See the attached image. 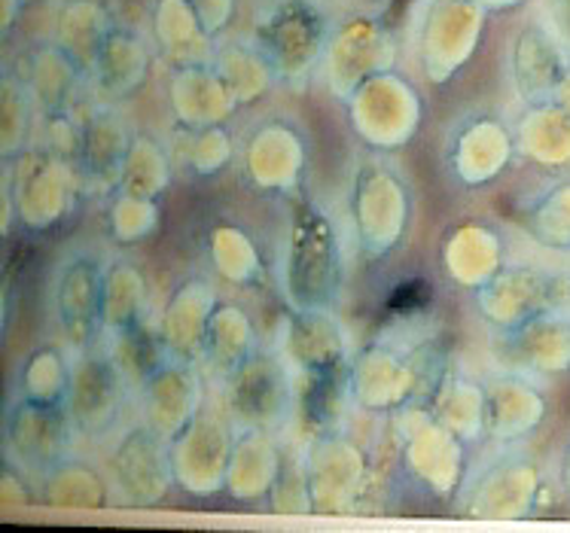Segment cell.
I'll return each mask as SVG.
<instances>
[{
	"mask_svg": "<svg viewBox=\"0 0 570 533\" xmlns=\"http://www.w3.org/2000/svg\"><path fill=\"white\" fill-rule=\"evenodd\" d=\"M445 375L443 351L431 336L391 326L351 359V406L363 415L396 417L428 406Z\"/></svg>",
	"mask_w": 570,
	"mask_h": 533,
	"instance_id": "obj_1",
	"label": "cell"
},
{
	"mask_svg": "<svg viewBox=\"0 0 570 533\" xmlns=\"http://www.w3.org/2000/svg\"><path fill=\"white\" fill-rule=\"evenodd\" d=\"M348 280V263L333 214L315 198H299L291 217L281 287L291 308L336 312Z\"/></svg>",
	"mask_w": 570,
	"mask_h": 533,
	"instance_id": "obj_2",
	"label": "cell"
},
{
	"mask_svg": "<svg viewBox=\"0 0 570 533\" xmlns=\"http://www.w3.org/2000/svg\"><path fill=\"white\" fill-rule=\"evenodd\" d=\"M412 186L382 156H370L351 177V229L363 259L382 263L406 241L412 223Z\"/></svg>",
	"mask_w": 570,
	"mask_h": 533,
	"instance_id": "obj_3",
	"label": "cell"
},
{
	"mask_svg": "<svg viewBox=\"0 0 570 533\" xmlns=\"http://www.w3.org/2000/svg\"><path fill=\"white\" fill-rule=\"evenodd\" d=\"M336 22L321 0H272L254 24V43L281 86H303L321 70Z\"/></svg>",
	"mask_w": 570,
	"mask_h": 533,
	"instance_id": "obj_4",
	"label": "cell"
},
{
	"mask_svg": "<svg viewBox=\"0 0 570 533\" xmlns=\"http://www.w3.org/2000/svg\"><path fill=\"white\" fill-rule=\"evenodd\" d=\"M3 220L10 217L28 233L56 229L77 201L73 165L52 150L28 147L16 159L3 162Z\"/></svg>",
	"mask_w": 570,
	"mask_h": 533,
	"instance_id": "obj_5",
	"label": "cell"
},
{
	"mask_svg": "<svg viewBox=\"0 0 570 533\" xmlns=\"http://www.w3.org/2000/svg\"><path fill=\"white\" fill-rule=\"evenodd\" d=\"M491 12L476 0H424L415 22V56L433 86L454 80L482 47Z\"/></svg>",
	"mask_w": 570,
	"mask_h": 533,
	"instance_id": "obj_6",
	"label": "cell"
},
{
	"mask_svg": "<svg viewBox=\"0 0 570 533\" xmlns=\"http://www.w3.org/2000/svg\"><path fill=\"white\" fill-rule=\"evenodd\" d=\"M348 126L363 147L375 152H396L419 135L424 122V98L419 86L400 70L375 73L354 89L348 101Z\"/></svg>",
	"mask_w": 570,
	"mask_h": 533,
	"instance_id": "obj_7",
	"label": "cell"
},
{
	"mask_svg": "<svg viewBox=\"0 0 570 533\" xmlns=\"http://www.w3.org/2000/svg\"><path fill=\"white\" fill-rule=\"evenodd\" d=\"M400 417V470L431 497H454L466 475V442L431 415V408H409Z\"/></svg>",
	"mask_w": 570,
	"mask_h": 533,
	"instance_id": "obj_8",
	"label": "cell"
},
{
	"mask_svg": "<svg viewBox=\"0 0 570 533\" xmlns=\"http://www.w3.org/2000/svg\"><path fill=\"white\" fill-rule=\"evenodd\" d=\"M396 59H400V47L394 31L379 16L361 12L336 22L321 73L333 98L345 105L357 86L373 80L375 73L394 70Z\"/></svg>",
	"mask_w": 570,
	"mask_h": 533,
	"instance_id": "obj_9",
	"label": "cell"
},
{
	"mask_svg": "<svg viewBox=\"0 0 570 533\" xmlns=\"http://www.w3.org/2000/svg\"><path fill=\"white\" fill-rule=\"evenodd\" d=\"M312 515H351L370 478V457L338 430L317 433L303 452Z\"/></svg>",
	"mask_w": 570,
	"mask_h": 533,
	"instance_id": "obj_10",
	"label": "cell"
},
{
	"mask_svg": "<svg viewBox=\"0 0 570 533\" xmlns=\"http://www.w3.org/2000/svg\"><path fill=\"white\" fill-rule=\"evenodd\" d=\"M291 369L284 354L259 348L226 378V415L233 417L235 430L256 427L275 433L287 424L296 403Z\"/></svg>",
	"mask_w": 570,
	"mask_h": 533,
	"instance_id": "obj_11",
	"label": "cell"
},
{
	"mask_svg": "<svg viewBox=\"0 0 570 533\" xmlns=\"http://www.w3.org/2000/svg\"><path fill=\"white\" fill-rule=\"evenodd\" d=\"M235 445V424L214 406H202L189 427L168 442L175 485L193 497H214L226 487L229 457Z\"/></svg>",
	"mask_w": 570,
	"mask_h": 533,
	"instance_id": "obj_12",
	"label": "cell"
},
{
	"mask_svg": "<svg viewBox=\"0 0 570 533\" xmlns=\"http://www.w3.org/2000/svg\"><path fill=\"white\" fill-rule=\"evenodd\" d=\"M105 266L95 254H70L52 278V317L70 351L98 345L105 333Z\"/></svg>",
	"mask_w": 570,
	"mask_h": 533,
	"instance_id": "obj_13",
	"label": "cell"
},
{
	"mask_svg": "<svg viewBox=\"0 0 570 533\" xmlns=\"http://www.w3.org/2000/svg\"><path fill=\"white\" fill-rule=\"evenodd\" d=\"M126 369L114 351L98 348V345L73 351V372H70L65 408H68L70 424L80 433L98 436L110 430V424L126 406Z\"/></svg>",
	"mask_w": 570,
	"mask_h": 533,
	"instance_id": "obj_14",
	"label": "cell"
},
{
	"mask_svg": "<svg viewBox=\"0 0 570 533\" xmlns=\"http://www.w3.org/2000/svg\"><path fill=\"white\" fill-rule=\"evenodd\" d=\"M281 354L303 375V382L348 372L354 359L348 329L333 308H291Z\"/></svg>",
	"mask_w": 570,
	"mask_h": 533,
	"instance_id": "obj_15",
	"label": "cell"
},
{
	"mask_svg": "<svg viewBox=\"0 0 570 533\" xmlns=\"http://www.w3.org/2000/svg\"><path fill=\"white\" fill-rule=\"evenodd\" d=\"M110 487L131 506H153L171 491L175 473L168 457V442L159 440L147 424L131 427L110 448L107 457Z\"/></svg>",
	"mask_w": 570,
	"mask_h": 533,
	"instance_id": "obj_16",
	"label": "cell"
},
{
	"mask_svg": "<svg viewBox=\"0 0 570 533\" xmlns=\"http://www.w3.org/2000/svg\"><path fill=\"white\" fill-rule=\"evenodd\" d=\"M202 406L205 391L196 363L163 357L140 378V415L159 440L171 442L180 436Z\"/></svg>",
	"mask_w": 570,
	"mask_h": 533,
	"instance_id": "obj_17",
	"label": "cell"
},
{
	"mask_svg": "<svg viewBox=\"0 0 570 533\" xmlns=\"http://www.w3.org/2000/svg\"><path fill=\"white\" fill-rule=\"evenodd\" d=\"M242 168L247 184L268 196H291L303 184L308 168V140L299 128L284 119H272L250 131Z\"/></svg>",
	"mask_w": 570,
	"mask_h": 533,
	"instance_id": "obj_18",
	"label": "cell"
},
{
	"mask_svg": "<svg viewBox=\"0 0 570 533\" xmlns=\"http://www.w3.org/2000/svg\"><path fill=\"white\" fill-rule=\"evenodd\" d=\"M515 156V135L498 117H470L458 122L445 147V171L454 184L482 189L507 171Z\"/></svg>",
	"mask_w": 570,
	"mask_h": 533,
	"instance_id": "obj_19",
	"label": "cell"
},
{
	"mask_svg": "<svg viewBox=\"0 0 570 533\" xmlns=\"http://www.w3.org/2000/svg\"><path fill=\"white\" fill-rule=\"evenodd\" d=\"M70 430L73 424H70L65 406H40V403H28V399L16 396L12 408L7 412L3 440H7L12 464L43 475L56 464H61L70 442Z\"/></svg>",
	"mask_w": 570,
	"mask_h": 533,
	"instance_id": "obj_20",
	"label": "cell"
},
{
	"mask_svg": "<svg viewBox=\"0 0 570 533\" xmlns=\"http://www.w3.org/2000/svg\"><path fill=\"white\" fill-rule=\"evenodd\" d=\"M568 47L543 24H524L510 47V80L524 107L556 101L568 77Z\"/></svg>",
	"mask_w": 570,
	"mask_h": 533,
	"instance_id": "obj_21",
	"label": "cell"
},
{
	"mask_svg": "<svg viewBox=\"0 0 570 533\" xmlns=\"http://www.w3.org/2000/svg\"><path fill=\"white\" fill-rule=\"evenodd\" d=\"M491 354L510 372H561L570 366V320L552 308L491 336Z\"/></svg>",
	"mask_w": 570,
	"mask_h": 533,
	"instance_id": "obj_22",
	"label": "cell"
},
{
	"mask_svg": "<svg viewBox=\"0 0 570 533\" xmlns=\"http://www.w3.org/2000/svg\"><path fill=\"white\" fill-rule=\"evenodd\" d=\"M479 317L494 329H512L556 305V278L540 268H501L494 278L473 293Z\"/></svg>",
	"mask_w": 570,
	"mask_h": 533,
	"instance_id": "obj_23",
	"label": "cell"
},
{
	"mask_svg": "<svg viewBox=\"0 0 570 533\" xmlns=\"http://www.w3.org/2000/svg\"><path fill=\"white\" fill-rule=\"evenodd\" d=\"M217 302H220L217 290L205 278H187L184 284H177L156 317V336H159L163 357L202 363L210 314L217 308Z\"/></svg>",
	"mask_w": 570,
	"mask_h": 533,
	"instance_id": "obj_24",
	"label": "cell"
},
{
	"mask_svg": "<svg viewBox=\"0 0 570 533\" xmlns=\"http://www.w3.org/2000/svg\"><path fill=\"white\" fill-rule=\"evenodd\" d=\"M440 268L454 287L476 293L503 268L501 233L482 220L454 223L440 247Z\"/></svg>",
	"mask_w": 570,
	"mask_h": 533,
	"instance_id": "obj_25",
	"label": "cell"
},
{
	"mask_svg": "<svg viewBox=\"0 0 570 533\" xmlns=\"http://www.w3.org/2000/svg\"><path fill=\"white\" fill-rule=\"evenodd\" d=\"M547 415V399L522 372L503 369L485 384V440L512 445L531 436Z\"/></svg>",
	"mask_w": 570,
	"mask_h": 533,
	"instance_id": "obj_26",
	"label": "cell"
},
{
	"mask_svg": "<svg viewBox=\"0 0 570 533\" xmlns=\"http://www.w3.org/2000/svg\"><path fill=\"white\" fill-rule=\"evenodd\" d=\"M153 47L159 59L171 68H196L210 65L217 52V37L202 22L189 0H156L150 12Z\"/></svg>",
	"mask_w": 570,
	"mask_h": 533,
	"instance_id": "obj_27",
	"label": "cell"
},
{
	"mask_svg": "<svg viewBox=\"0 0 570 533\" xmlns=\"http://www.w3.org/2000/svg\"><path fill=\"white\" fill-rule=\"evenodd\" d=\"M537 494L534 466L522 457H503L485 466L466 487V515L473 519H522Z\"/></svg>",
	"mask_w": 570,
	"mask_h": 533,
	"instance_id": "obj_28",
	"label": "cell"
},
{
	"mask_svg": "<svg viewBox=\"0 0 570 533\" xmlns=\"http://www.w3.org/2000/svg\"><path fill=\"white\" fill-rule=\"evenodd\" d=\"M168 105L180 128L226 126L238 110V101L226 89L214 65L171 68L168 77Z\"/></svg>",
	"mask_w": 570,
	"mask_h": 533,
	"instance_id": "obj_29",
	"label": "cell"
},
{
	"mask_svg": "<svg viewBox=\"0 0 570 533\" xmlns=\"http://www.w3.org/2000/svg\"><path fill=\"white\" fill-rule=\"evenodd\" d=\"M284 475V454L272 430H235L233 457L226 473V494L242 503L272 497Z\"/></svg>",
	"mask_w": 570,
	"mask_h": 533,
	"instance_id": "obj_30",
	"label": "cell"
},
{
	"mask_svg": "<svg viewBox=\"0 0 570 533\" xmlns=\"http://www.w3.org/2000/svg\"><path fill=\"white\" fill-rule=\"evenodd\" d=\"M131 138L135 135L128 131L126 122L110 107L92 110V117L82 122L80 159H77V171H80L82 180L92 189H101V193L119 189Z\"/></svg>",
	"mask_w": 570,
	"mask_h": 533,
	"instance_id": "obj_31",
	"label": "cell"
},
{
	"mask_svg": "<svg viewBox=\"0 0 570 533\" xmlns=\"http://www.w3.org/2000/svg\"><path fill=\"white\" fill-rule=\"evenodd\" d=\"M153 68V52L147 40L131 31V28H114L107 37L101 56L95 61L92 77L95 89L101 92L105 101H122L135 95L147 82Z\"/></svg>",
	"mask_w": 570,
	"mask_h": 533,
	"instance_id": "obj_32",
	"label": "cell"
},
{
	"mask_svg": "<svg viewBox=\"0 0 570 533\" xmlns=\"http://www.w3.org/2000/svg\"><path fill=\"white\" fill-rule=\"evenodd\" d=\"M114 28L117 22L101 0H65L56 16L52 43L80 68L82 77H89Z\"/></svg>",
	"mask_w": 570,
	"mask_h": 533,
	"instance_id": "obj_33",
	"label": "cell"
},
{
	"mask_svg": "<svg viewBox=\"0 0 570 533\" xmlns=\"http://www.w3.org/2000/svg\"><path fill=\"white\" fill-rule=\"evenodd\" d=\"M256 351H259V336H256L254 317L238 302H217V308L210 314L202 363L226 382Z\"/></svg>",
	"mask_w": 570,
	"mask_h": 533,
	"instance_id": "obj_34",
	"label": "cell"
},
{
	"mask_svg": "<svg viewBox=\"0 0 570 533\" xmlns=\"http://www.w3.org/2000/svg\"><path fill=\"white\" fill-rule=\"evenodd\" d=\"M210 268L235 287H256L266 278V266L254 235L233 220H217L205 235Z\"/></svg>",
	"mask_w": 570,
	"mask_h": 533,
	"instance_id": "obj_35",
	"label": "cell"
},
{
	"mask_svg": "<svg viewBox=\"0 0 570 533\" xmlns=\"http://www.w3.org/2000/svg\"><path fill=\"white\" fill-rule=\"evenodd\" d=\"M515 150L537 165H561L570 152V110L559 101L524 107L515 128Z\"/></svg>",
	"mask_w": 570,
	"mask_h": 533,
	"instance_id": "obj_36",
	"label": "cell"
},
{
	"mask_svg": "<svg viewBox=\"0 0 570 533\" xmlns=\"http://www.w3.org/2000/svg\"><path fill=\"white\" fill-rule=\"evenodd\" d=\"M428 408L440 424H445L466 445L485 440V384L449 372L445 382L431 396Z\"/></svg>",
	"mask_w": 570,
	"mask_h": 533,
	"instance_id": "obj_37",
	"label": "cell"
},
{
	"mask_svg": "<svg viewBox=\"0 0 570 533\" xmlns=\"http://www.w3.org/2000/svg\"><path fill=\"white\" fill-rule=\"evenodd\" d=\"M214 70L220 73V80L226 82V89L233 92V98L238 101V107H247L266 98L275 86H278V77L268 65V59L256 49V43L250 40H233V43H223L214 52Z\"/></svg>",
	"mask_w": 570,
	"mask_h": 533,
	"instance_id": "obj_38",
	"label": "cell"
},
{
	"mask_svg": "<svg viewBox=\"0 0 570 533\" xmlns=\"http://www.w3.org/2000/svg\"><path fill=\"white\" fill-rule=\"evenodd\" d=\"M147 278L131 259H114L105 266V333L119 338L144 324Z\"/></svg>",
	"mask_w": 570,
	"mask_h": 533,
	"instance_id": "obj_39",
	"label": "cell"
},
{
	"mask_svg": "<svg viewBox=\"0 0 570 533\" xmlns=\"http://www.w3.org/2000/svg\"><path fill=\"white\" fill-rule=\"evenodd\" d=\"M73 357L59 345H40L16 372V396L40 406H65L70 391Z\"/></svg>",
	"mask_w": 570,
	"mask_h": 533,
	"instance_id": "obj_40",
	"label": "cell"
},
{
	"mask_svg": "<svg viewBox=\"0 0 570 533\" xmlns=\"http://www.w3.org/2000/svg\"><path fill=\"white\" fill-rule=\"evenodd\" d=\"M80 77V68L56 43H49L31 52L28 77L22 80L35 98L37 113H56V110H68L70 95L77 89Z\"/></svg>",
	"mask_w": 570,
	"mask_h": 533,
	"instance_id": "obj_41",
	"label": "cell"
},
{
	"mask_svg": "<svg viewBox=\"0 0 570 533\" xmlns=\"http://www.w3.org/2000/svg\"><path fill=\"white\" fill-rule=\"evenodd\" d=\"M43 491L56 506H107L110 503V478L86 464H56L43 473Z\"/></svg>",
	"mask_w": 570,
	"mask_h": 533,
	"instance_id": "obj_42",
	"label": "cell"
},
{
	"mask_svg": "<svg viewBox=\"0 0 570 533\" xmlns=\"http://www.w3.org/2000/svg\"><path fill=\"white\" fill-rule=\"evenodd\" d=\"M163 226V198L114 189L107 201V233L117 244L147 241Z\"/></svg>",
	"mask_w": 570,
	"mask_h": 533,
	"instance_id": "obj_43",
	"label": "cell"
},
{
	"mask_svg": "<svg viewBox=\"0 0 570 533\" xmlns=\"http://www.w3.org/2000/svg\"><path fill=\"white\" fill-rule=\"evenodd\" d=\"M35 117L37 105L22 77L3 73V82H0V156H3V162H10L19 152L28 150Z\"/></svg>",
	"mask_w": 570,
	"mask_h": 533,
	"instance_id": "obj_44",
	"label": "cell"
},
{
	"mask_svg": "<svg viewBox=\"0 0 570 533\" xmlns=\"http://www.w3.org/2000/svg\"><path fill=\"white\" fill-rule=\"evenodd\" d=\"M168 186H171V162H168L165 150L150 135H135L131 147H128L126 165H122L119 189L135 193V196L163 198Z\"/></svg>",
	"mask_w": 570,
	"mask_h": 533,
	"instance_id": "obj_45",
	"label": "cell"
},
{
	"mask_svg": "<svg viewBox=\"0 0 570 533\" xmlns=\"http://www.w3.org/2000/svg\"><path fill=\"white\" fill-rule=\"evenodd\" d=\"M522 226L528 235L552 250L570 247V184L549 189L547 196L531 201L522 214Z\"/></svg>",
	"mask_w": 570,
	"mask_h": 533,
	"instance_id": "obj_46",
	"label": "cell"
},
{
	"mask_svg": "<svg viewBox=\"0 0 570 533\" xmlns=\"http://www.w3.org/2000/svg\"><path fill=\"white\" fill-rule=\"evenodd\" d=\"M187 140L180 147V165L193 177L220 175L226 165L233 162V135L226 126L208 128H184Z\"/></svg>",
	"mask_w": 570,
	"mask_h": 533,
	"instance_id": "obj_47",
	"label": "cell"
},
{
	"mask_svg": "<svg viewBox=\"0 0 570 533\" xmlns=\"http://www.w3.org/2000/svg\"><path fill=\"white\" fill-rule=\"evenodd\" d=\"M43 117V147L52 150L70 165L80 159V140H82V122L70 119L68 110H56V113H40Z\"/></svg>",
	"mask_w": 570,
	"mask_h": 533,
	"instance_id": "obj_48",
	"label": "cell"
},
{
	"mask_svg": "<svg viewBox=\"0 0 570 533\" xmlns=\"http://www.w3.org/2000/svg\"><path fill=\"white\" fill-rule=\"evenodd\" d=\"M202 16V22L208 24V31L214 37H220L235 19V3L238 0H189Z\"/></svg>",
	"mask_w": 570,
	"mask_h": 533,
	"instance_id": "obj_49",
	"label": "cell"
},
{
	"mask_svg": "<svg viewBox=\"0 0 570 533\" xmlns=\"http://www.w3.org/2000/svg\"><path fill=\"white\" fill-rule=\"evenodd\" d=\"M549 16H552V28L556 34L564 40L570 49V0H549Z\"/></svg>",
	"mask_w": 570,
	"mask_h": 533,
	"instance_id": "obj_50",
	"label": "cell"
},
{
	"mask_svg": "<svg viewBox=\"0 0 570 533\" xmlns=\"http://www.w3.org/2000/svg\"><path fill=\"white\" fill-rule=\"evenodd\" d=\"M24 10L22 0H0V34L10 37V28L19 19V12Z\"/></svg>",
	"mask_w": 570,
	"mask_h": 533,
	"instance_id": "obj_51",
	"label": "cell"
},
{
	"mask_svg": "<svg viewBox=\"0 0 570 533\" xmlns=\"http://www.w3.org/2000/svg\"><path fill=\"white\" fill-rule=\"evenodd\" d=\"M476 3H482V7L494 16V12H510L515 10V7H522L524 0H476Z\"/></svg>",
	"mask_w": 570,
	"mask_h": 533,
	"instance_id": "obj_52",
	"label": "cell"
},
{
	"mask_svg": "<svg viewBox=\"0 0 570 533\" xmlns=\"http://www.w3.org/2000/svg\"><path fill=\"white\" fill-rule=\"evenodd\" d=\"M22 3H24V7H28V3H37V0H22Z\"/></svg>",
	"mask_w": 570,
	"mask_h": 533,
	"instance_id": "obj_53",
	"label": "cell"
}]
</instances>
